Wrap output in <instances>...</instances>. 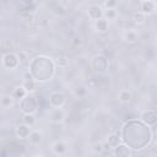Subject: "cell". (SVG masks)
Wrapping results in <instances>:
<instances>
[{
	"label": "cell",
	"instance_id": "obj_17",
	"mask_svg": "<svg viewBox=\"0 0 157 157\" xmlns=\"http://www.w3.org/2000/svg\"><path fill=\"white\" fill-rule=\"evenodd\" d=\"M132 20L136 25H144L146 21V15H144L141 11H135L132 13Z\"/></svg>",
	"mask_w": 157,
	"mask_h": 157
},
{
	"label": "cell",
	"instance_id": "obj_13",
	"mask_svg": "<svg viewBox=\"0 0 157 157\" xmlns=\"http://www.w3.org/2000/svg\"><path fill=\"white\" fill-rule=\"evenodd\" d=\"M28 140L32 145H39L43 141V134L38 130H32L28 136Z\"/></svg>",
	"mask_w": 157,
	"mask_h": 157
},
{
	"label": "cell",
	"instance_id": "obj_24",
	"mask_svg": "<svg viewBox=\"0 0 157 157\" xmlns=\"http://www.w3.org/2000/svg\"><path fill=\"white\" fill-rule=\"evenodd\" d=\"M55 63H56V65H59L60 67H66L67 66V59H66V56H64V55H60L56 60H55Z\"/></svg>",
	"mask_w": 157,
	"mask_h": 157
},
{
	"label": "cell",
	"instance_id": "obj_25",
	"mask_svg": "<svg viewBox=\"0 0 157 157\" xmlns=\"http://www.w3.org/2000/svg\"><path fill=\"white\" fill-rule=\"evenodd\" d=\"M118 5V2L115 0H109V1H104L103 6L105 7L104 10H110V9H115V6Z\"/></svg>",
	"mask_w": 157,
	"mask_h": 157
},
{
	"label": "cell",
	"instance_id": "obj_19",
	"mask_svg": "<svg viewBox=\"0 0 157 157\" xmlns=\"http://www.w3.org/2000/svg\"><path fill=\"white\" fill-rule=\"evenodd\" d=\"M119 136L118 135H115V134H112V135H109L108 136V139H107V145H108V147H112V148H115L118 145H119Z\"/></svg>",
	"mask_w": 157,
	"mask_h": 157
},
{
	"label": "cell",
	"instance_id": "obj_4",
	"mask_svg": "<svg viewBox=\"0 0 157 157\" xmlns=\"http://www.w3.org/2000/svg\"><path fill=\"white\" fill-rule=\"evenodd\" d=\"M140 118L146 125L153 126L156 124V120H157V113H156L155 109H147V110H144L140 114Z\"/></svg>",
	"mask_w": 157,
	"mask_h": 157
},
{
	"label": "cell",
	"instance_id": "obj_18",
	"mask_svg": "<svg viewBox=\"0 0 157 157\" xmlns=\"http://www.w3.org/2000/svg\"><path fill=\"white\" fill-rule=\"evenodd\" d=\"M22 124L27 125V126H33L36 124V117L33 114H23L22 117Z\"/></svg>",
	"mask_w": 157,
	"mask_h": 157
},
{
	"label": "cell",
	"instance_id": "obj_22",
	"mask_svg": "<svg viewBox=\"0 0 157 157\" xmlns=\"http://www.w3.org/2000/svg\"><path fill=\"white\" fill-rule=\"evenodd\" d=\"M20 15L25 22H33L36 17V13H32V12H21Z\"/></svg>",
	"mask_w": 157,
	"mask_h": 157
},
{
	"label": "cell",
	"instance_id": "obj_12",
	"mask_svg": "<svg viewBox=\"0 0 157 157\" xmlns=\"http://www.w3.org/2000/svg\"><path fill=\"white\" fill-rule=\"evenodd\" d=\"M52 150H53V152L55 153V155H58V156H61V155H64L65 152H66V150H67V147H66V145L63 142V141H55V142H53V145H52Z\"/></svg>",
	"mask_w": 157,
	"mask_h": 157
},
{
	"label": "cell",
	"instance_id": "obj_3",
	"mask_svg": "<svg viewBox=\"0 0 157 157\" xmlns=\"http://www.w3.org/2000/svg\"><path fill=\"white\" fill-rule=\"evenodd\" d=\"M66 102V97L61 92H54L49 96V104L54 108H61Z\"/></svg>",
	"mask_w": 157,
	"mask_h": 157
},
{
	"label": "cell",
	"instance_id": "obj_28",
	"mask_svg": "<svg viewBox=\"0 0 157 157\" xmlns=\"http://www.w3.org/2000/svg\"><path fill=\"white\" fill-rule=\"evenodd\" d=\"M32 157H44L43 155H40V153H36V155H33Z\"/></svg>",
	"mask_w": 157,
	"mask_h": 157
},
{
	"label": "cell",
	"instance_id": "obj_14",
	"mask_svg": "<svg viewBox=\"0 0 157 157\" xmlns=\"http://www.w3.org/2000/svg\"><path fill=\"white\" fill-rule=\"evenodd\" d=\"M123 38H124V40L128 42V43H135V42H137L139 36H137L136 31H134V29H126V31L123 33Z\"/></svg>",
	"mask_w": 157,
	"mask_h": 157
},
{
	"label": "cell",
	"instance_id": "obj_26",
	"mask_svg": "<svg viewBox=\"0 0 157 157\" xmlns=\"http://www.w3.org/2000/svg\"><path fill=\"white\" fill-rule=\"evenodd\" d=\"M71 43H72L75 47H81V45H82V39H81L80 37H74V38L71 39Z\"/></svg>",
	"mask_w": 157,
	"mask_h": 157
},
{
	"label": "cell",
	"instance_id": "obj_1",
	"mask_svg": "<svg viewBox=\"0 0 157 157\" xmlns=\"http://www.w3.org/2000/svg\"><path fill=\"white\" fill-rule=\"evenodd\" d=\"M20 108L23 114H33L37 110V101L34 99V97L26 94L20 101Z\"/></svg>",
	"mask_w": 157,
	"mask_h": 157
},
{
	"label": "cell",
	"instance_id": "obj_15",
	"mask_svg": "<svg viewBox=\"0 0 157 157\" xmlns=\"http://www.w3.org/2000/svg\"><path fill=\"white\" fill-rule=\"evenodd\" d=\"M115 157H130V150L125 145H118L114 150Z\"/></svg>",
	"mask_w": 157,
	"mask_h": 157
},
{
	"label": "cell",
	"instance_id": "obj_7",
	"mask_svg": "<svg viewBox=\"0 0 157 157\" xmlns=\"http://www.w3.org/2000/svg\"><path fill=\"white\" fill-rule=\"evenodd\" d=\"M64 118H65V113H64V110H63L61 108H55V109H53V110L50 112V114H49L50 121H52V123H55V124L63 123Z\"/></svg>",
	"mask_w": 157,
	"mask_h": 157
},
{
	"label": "cell",
	"instance_id": "obj_9",
	"mask_svg": "<svg viewBox=\"0 0 157 157\" xmlns=\"http://www.w3.org/2000/svg\"><path fill=\"white\" fill-rule=\"evenodd\" d=\"M21 86L25 88V91H26L27 93L33 92V91H36V90H37V82L32 78V76H31V75L28 76V74H27V77L25 78V81L22 82V85H21Z\"/></svg>",
	"mask_w": 157,
	"mask_h": 157
},
{
	"label": "cell",
	"instance_id": "obj_23",
	"mask_svg": "<svg viewBox=\"0 0 157 157\" xmlns=\"http://www.w3.org/2000/svg\"><path fill=\"white\" fill-rule=\"evenodd\" d=\"M92 151H93L94 153H97V155H101V153L104 151V145H103L102 142H94V144L92 145Z\"/></svg>",
	"mask_w": 157,
	"mask_h": 157
},
{
	"label": "cell",
	"instance_id": "obj_8",
	"mask_svg": "<svg viewBox=\"0 0 157 157\" xmlns=\"http://www.w3.org/2000/svg\"><path fill=\"white\" fill-rule=\"evenodd\" d=\"M31 131H32V130H31L29 126H27V125H25V124H20V125L16 128L15 134H16V136H17L20 140H25V139H28Z\"/></svg>",
	"mask_w": 157,
	"mask_h": 157
},
{
	"label": "cell",
	"instance_id": "obj_16",
	"mask_svg": "<svg viewBox=\"0 0 157 157\" xmlns=\"http://www.w3.org/2000/svg\"><path fill=\"white\" fill-rule=\"evenodd\" d=\"M26 94H28V93L25 91V88H23L22 86H17V87H15V88L12 90V92H11L12 98H13V99H17V101H21Z\"/></svg>",
	"mask_w": 157,
	"mask_h": 157
},
{
	"label": "cell",
	"instance_id": "obj_5",
	"mask_svg": "<svg viewBox=\"0 0 157 157\" xmlns=\"http://www.w3.org/2000/svg\"><path fill=\"white\" fill-rule=\"evenodd\" d=\"M87 13H88V17L91 20L97 21V20H99V18L103 17V7L101 5H98V4H93V5H91L88 7Z\"/></svg>",
	"mask_w": 157,
	"mask_h": 157
},
{
	"label": "cell",
	"instance_id": "obj_2",
	"mask_svg": "<svg viewBox=\"0 0 157 157\" xmlns=\"http://www.w3.org/2000/svg\"><path fill=\"white\" fill-rule=\"evenodd\" d=\"M2 65L6 69H16L20 65V60L15 53H6L2 56Z\"/></svg>",
	"mask_w": 157,
	"mask_h": 157
},
{
	"label": "cell",
	"instance_id": "obj_20",
	"mask_svg": "<svg viewBox=\"0 0 157 157\" xmlns=\"http://www.w3.org/2000/svg\"><path fill=\"white\" fill-rule=\"evenodd\" d=\"M13 98H12V96L11 94H6V96H4L1 99H0V104L2 105V107H5V108H9V107H12L13 105Z\"/></svg>",
	"mask_w": 157,
	"mask_h": 157
},
{
	"label": "cell",
	"instance_id": "obj_6",
	"mask_svg": "<svg viewBox=\"0 0 157 157\" xmlns=\"http://www.w3.org/2000/svg\"><path fill=\"white\" fill-rule=\"evenodd\" d=\"M155 10H156V2L155 1H152V0L146 1L145 0V1L140 2V10L139 11H141L144 15H151L155 12Z\"/></svg>",
	"mask_w": 157,
	"mask_h": 157
},
{
	"label": "cell",
	"instance_id": "obj_10",
	"mask_svg": "<svg viewBox=\"0 0 157 157\" xmlns=\"http://www.w3.org/2000/svg\"><path fill=\"white\" fill-rule=\"evenodd\" d=\"M94 28L98 33H105L109 28V23L104 17H102V18L94 21Z\"/></svg>",
	"mask_w": 157,
	"mask_h": 157
},
{
	"label": "cell",
	"instance_id": "obj_27",
	"mask_svg": "<svg viewBox=\"0 0 157 157\" xmlns=\"http://www.w3.org/2000/svg\"><path fill=\"white\" fill-rule=\"evenodd\" d=\"M16 55H17V58H18L20 61H25V60L27 59V55L25 54V52H20V53H17Z\"/></svg>",
	"mask_w": 157,
	"mask_h": 157
},
{
	"label": "cell",
	"instance_id": "obj_21",
	"mask_svg": "<svg viewBox=\"0 0 157 157\" xmlns=\"http://www.w3.org/2000/svg\"><path fill=\"white\" fill-rule=\"evenodd\" d=\"M103 16H105V20H114L117 16V11L115 9H110V10H104L103 9Z\"/></svg>",
	"mask_w": 157,
	"mask_h": 157
},
{
	"label": "cell",
	"instance_id": "obj_11",
	"mask_svg": "<svg viewBox=\"0 0 157 157\" xmlns=\"http://www.w3.org/2000/svg\"><path fill=\"white\" fill-rule=\"evenodd\" d=\"M131 98H132V94H131V92H130L129 90H126V88L120 90V91L118 92V96H117V99H118L120 103H129V102L131 101Z\"/></svg>",
	"mask_w": 157,
	"mask_h": 157
}]
</instances>
